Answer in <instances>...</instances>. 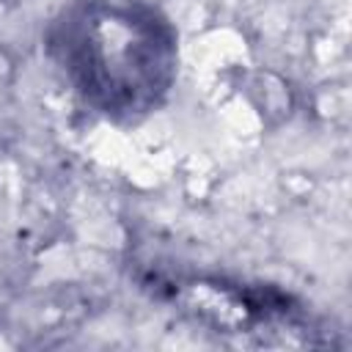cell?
Listing matches in <instances>:
<instances>
[{
  "instance_id": "obj_1",
  "label": "cell",
  "mask_w": 352,
  "mask_h": 352,
  "mask_svg": "<svg viewBox=\"0 0 352 352\" xmlns=\"http://www.w3.org/2000/svg\"><path fill=\"white\" fill-rule=\"evenodd\" d=\"M52 50L85 102L107 116L148 113L173 77V33L143 6H82L55 25Z\"/></svg>"
}]
</instances>
